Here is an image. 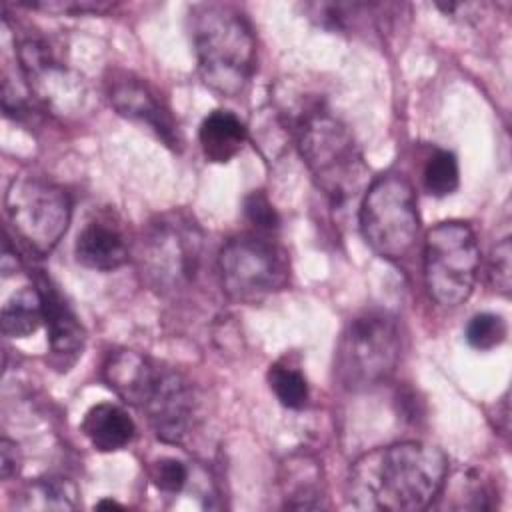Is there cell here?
Wrapping results in <instances>:
<instances>
[{
    "label": "cell",
    "instance_id": "6da1fadb",
    "mask_svg": "<svg viewBox=\"0 0 512 512\" xmlns=\"http://www.w3.org/2000/svg\"><path fill=\"white\" fill-rule=\"evenodd\" d=\"M448 472L440 448L406 440L374 448L350 468V498L358 508L420 512L444 488Z\"/></svg>",
    "mask_w": 512,
    "mask_h": 512
},
{
    "label": "cell",
    "instance_id": "7a4b0ae2",
    "mask_svg": "<svg viewBox=\"0 0 512 512\" xmlns=\"http://www.w3.org/2000/svg\"><path fill=\"white\" fill-rule=\"evenodd\" d=\"M300 156L332 206H344L366 192L368 166L352 132L328 110L306 108L294 122Z\"/></svg>",
    "mask_w": 512,
    "mask_h": 512
},
{
    "label": "cell",
    "instance_id": "3957f363",
    "mask_svg": "<svg viewBox=\"0 0 512 512\" xmlns=\"http://www.w3.org/2000/svg\"><path fill=\"white\" fill-rule=\"evenodd\" d=\"M190 16L204 84L228 98L242 94L256 66V40L250 24L226 4H198Z\"/></svg>",
    "mask_w": 512,
    "mask_h": 512
},
{
    "label": "cell",
    "instance_id": "277c9868",
    "mask_svg": "<svg viewBox=\"0 0 512 512\" xmlns=\"http://www.w3.org/2000/svg\"><path fill=\"white\" fill-rule=\"evenodd\" d=\"M362 238L380 258L398 262L412 254L420 216L414 188L400 172H386L366 188L358 212Z\"/></svg>",
    "mask_w": 512,
    "mask_h": 512
},
{
    "label": "cell",
    "instance_id": "5b68a950",
    "mask_svg": "<svg viewBox=\"0 0 512 512\" xmlns=\"http://www.w3.org/2000/svg\"><path fill=\"white\" fill-rule=\"evenodd\" d=\"M202 262V230L184 212L160 216L144 234L140 270L146 284L160 294L192 286Z\"/></svg>",
    "mask_w": 512,
    "mask_h": 512
},
{
    "label": "cell",
    "instance_id": "8992f818",
    "mask_svg": "<svg viewBox=\"0 0 512 512\" xmlns=\"http://www.w3.org/2000/svg\"><path fill=\"white\" fill-rule=\"evenodd\" d=\"M400 358V330L388 312L366 310L354 316L336 348V376L352 388H372L390 378Z\"/></svg>",
    "mask_w": 512,
    "mask_h": 512
},
{
    "label": "cell",
    "instance_id": "52a82bcc",
    "mask_svg": "<svg viewBox=\"0 0 512 512\" xmlns=\"http://www.w3.org/2000/svg\"><path fill=\"white\" fill-rule=\"evenodd\" d=\"M220 284L240 304H256L286 288L290 264L286 250L262 232L230 238L218 254Z\"/></svg>",
    "mask_w": 512,
    "mask_h": 512
},
{
    "label": "cell",
    "instance_id": "ba28073f",
    "mask_svg": "<svg viewBox=\"0 0 512 512\" xmlns=\"http://www.w3.org/2000/svg\"><path fill=\"white\" fill-rule=\"evenodd\" d=\"M480 246L474 230L460 220H446L428 230L424 240V282L440 306H458L474 290Z\"/></svg>",
    "mask_w": 512,
    "mask_h": 512
},
{
    "label": "cell",
    "instance_id": "9c48e42d",
    "mask_svg": "<svg viewBox=\"0 0 512 512\" xmlns=\"http://www.w3.org/2000/svg\"><path fill=\"white\" fill-rule=\"evenodd\" d=\"M16 236L38 256L48 254L66 234L72 204L68 194L40 176H16L4 198Z\"/></svg>",
    "mask_w": 512,
    "mask_h": 512
},
{
    "label": "cell",
    "instance_id": "30bf717a",
    "mask_svg": "<svg viewBox=\"0 0 512 512\" xmlns=\"http://www.w3.org/2000/svg\"><path fill=\"white\" fill-rule=\"evenodd\" d=\"M136 408L146 414L156 436L168 444L182 442L194 426L196 402L190 382L174 368L158 362Z\"/></svg>",
    "mask_w": 512,
    "mask_h": 512
},
{
    "label": "cell",
    "instance_id": "8fae6325",
    "mask_svg": "<svg viewBox=\"0 0 512 512\" xmlns=\"http://www.w3.org/2000/svg\"><path fill=\"white\" fill-rule=\"evenodd\" d=\"M108 100L120 116L146 126L168 148H180L178 124L148 82L128 72H116L108 80Z\"/></svg>",
    "mask_w": 512,
    "mask_h": 512
},
{
    "label": "cell",
    "instance_id": "7c38bea8",
    "mask_svg": "<svg viewBox=\"0 0 512 512\" xmlns=\"http://www.w3.org/2000/svg\"><path fill=\"white\" fill-rule=\"evenodd\" d=\"M34 286L42 300V312H44L50 350L54 356L62 358L66 366L74 362L78 354H82L84 328L76 312L64 298V294L42 270H38V274L34 276Z\"/></svg>",
    "mask_w": 512,
    "mask_h": 512
},
{
    "label": "cell",
    "instance_id": "4fadbf2b",
    "mask_svg": "<svg viewBox=\"0 0 512 512\" xmlns=\"http://www.w3.org/2000/svg\"><path fill=\"white\" fill-rule=\"evenodd\" d=\"M74 256L84 268L112 272L126 264L128 240L116 222L106 216H96L78 232Z\"/></svg>",
    "mask_w": 512,
    "mask_h": 512
},
{
    "label": "cell",
    "instance_id": "5bb4252c",
    "mask_svg": "<svg viewBox=\"0 0 512 512\" xmlns=\"http://www.w3.org/2000/svg\"><path fill=\"white\" fill-rule=\"evenodd\" d=\"M82 432L96 450L116 452L134 440L136 426L122 406L102 402L84 414Z\"/></svg>",
    "mask_w": 512,
    "mask_h": 512
},
{
    "label": "cell",
    "instance_id": "9a60e30c",
    "mask_svg": "<svg viewBox=\"0 0 512 512\" xmlns=\"http://www.w3.org/2000/svg\"><path fill=\"white\" fill-rule=\"evenodd\" d=\"M248 138L246 126L242 120L230 110H212L200 124L198 140L202 146L204 156L210 162H230Z\"/></svg>",
    "mask_w": 512,
    "mask_h": 512
},
{
    "label": "cell",
    "instance_id": "2e32d148",
    "mask_svg": "<svg viewBox=\"0 0 512 512\" xmlns=\"http://www.w3.org/2000/svg\"><path fill=\"white\" fill-rule=\"evenodd\" d=\"M2 332L8 338H26L34 334L44 322L42 300L34 288H22L14 292L2 306Z\"/></svg>",
    "mask_w": 512,
    "mask_h": 512
},
{
    "label": "cell",
    "instance_id": "e0dca14e",
    "mask_svg": "<svg viewBox=\"0 0 512 512\" xmlns=\"http://www.w3.org/2000/svg\"><path fill=\"white\" fill-rule=\"evenodd\" d=\"M268 384L278 402L290 410H300L308 402V384L304 374L290 362H274L268 370Z\"/></svg>",
    "mask_w": 512,
    "mask_h": 512
},
{
    "label": "cell",
    "instance_id": "ac0fdd59",
    "mask_svg": "<svg viewBox=\"0 0 512 512\" xmlns=\"http://www.w3.org/2000/svg\"><path fill=\"white\" fill-rule=\"evenodd\" d=\"M26 508H64L70 510L76 506V488L66 478H36L24 490Z\"/></svg>",
    "mask_w": 512,
    "mask_h": 512
},
{
    "label": "cell",
    "instance_id": "d6986e66",
    "mask_svg": "<svg viewBox=\"0 0 512 512\" xmlns=\"http://www.w3.org/2000/svg\"><path fill=\"white\" fill-rule=\"evenodd\" d=\"M422 180H424L426 192L436 198L456 192V188L460 184L458 158L450 150H436L426 160Z\"/></svg>",
    "mask_w": 512,
    "mask_h": 512
},
{
    "label": "cell",
    "instance_id": "ffe728a7",
    "mask_svg": "<svg viewBox=\"0 0 512 512\" xmlns=\"http://www.w3.org/2000/svg\"><path fill=\"white\" fill-rule=\"evenodd\" d=\"M508 326L500 314L480 312L466 324V342L476 350H492L506 340Z\"/></svg>",
    "mask_w": 512,
    "mask_h": 512
},
{
    "label": "cell",
    "instance_id": "44dd1931",
    "mask_svg": "<svg viewBox=\"0 0 512 512\" xmlns=\"http://www.w3.org/2000/svg\"><path fill=\"white\" fill-rule=\"evenodd\" d=\"M188 476H190L188 466L182 460L174 458V456L158 458L150 466V480H152V484L160 492H166V494H178L186 486Z\"/></svg>",
    "mask_w": 512,
    "mask_h": 512
},
{
    "label": "cell",
    "instance_id": "7402d4cb",
    "mask_svg": "<svg viewBox=\"0 0 512 512\" xmlns=\"http://www.w3.org/2000/svg\"><path fill=\"white\" fill-rule=\"evenodd\" d=\"M244 214L248 218V222L262 234H268V232H274L278 230V224H280V218H278V212L274 210L272 202L268 200V196L260 190H254L246 196L244 200Z\"/></svg>",
    "mask_w": 512,
    "mask_h": 512
},
{
    "label": "cell",
    "instance_id": "603a6c76",
    "mask_svg": "<svg viewBox=\"0 0 512 512\" xmlns=\"http://www.w3.org/2000/svg\"><path fill=\"white\" fill-rule=\"evenodd\" d=\"M490 282H492L496 292H500L502 296H510V288H512V246H510L508 236L502 238L492 250Z\"/></svg>",
    "mask_w": 512,
    "mask_h": 512
},
{
    "label": "cell",
    "instance_id": "cb8c5ba5",
    "mask_svg": "<svg viewBox=\"0 0 512 512\" xmlns=\"http://www.w3.org/2000/svg\"><path fill=\"white\" fill-rule=\"evenodd\" d=\"M28 8H40L48 12H104L108 4L102 2H24Z\"/></svg>",
    "mask_w": 512,
    "mask_h": 512
},
{
    "label": "cell",
    "instance_id": "d4e9b609",
    "mask_svg": "<svg viewBox=\"0 0 512 512\" xmlns=\"http://www.w3.org/2000/svg\"><path fill=\"white\" fill-rule=\"evenodd\" d=\"M18 466H20V452H18L16 442H12L8 438H2V442H0V474H2V480H10L18 472Z\"/></svg>",
    "mask_w": 512,
    "mask_h": 512
},
{
    "label": "cell",
    "instance_id": "484cf974",
    "mask_svg": "<svg viewBox=\"0 0 512 512\" xmlns=\"http://www.w3.org/2000/svg\"><path fill=\"white\" fill-rule=\"evenodd\" d=\"M94 508H98V510H104V508H118V510H122L124 506L120 504V502H116V500H110V498H104V500H100V502H96L94 504Z\"/></svg>",
    "mask_w": 512,
    "mask_h": 512
}]
</instances>
